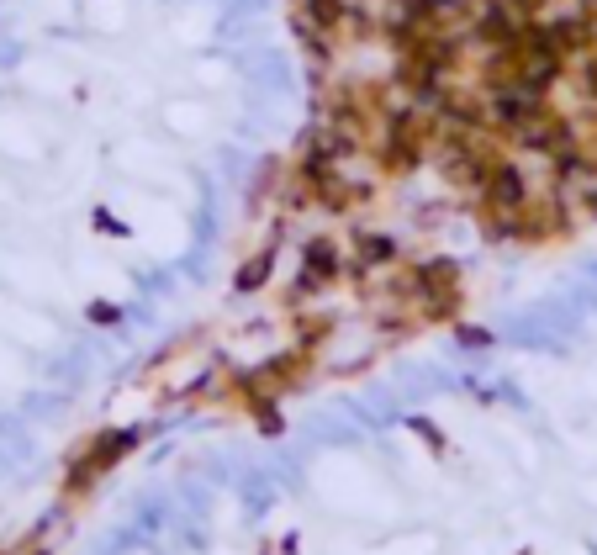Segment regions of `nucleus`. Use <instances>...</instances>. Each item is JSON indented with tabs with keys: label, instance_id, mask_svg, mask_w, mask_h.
Segmentation results:
<instances>
[{
	"label": "nucleus",
	"instance_id": "f257e3e1",
	"mask_svg": "<svg viewBox=\"0 0 597 555\" xmlns=\"http://www.w3.org/2000/svg\"><path fill=\"white\" fill-rule=\"evenodd\" d=\"M481 191H487V201H497V207H524V180H518L513 164H492Z\"/></svg>",
	"mask_w": 597,
	"mask_h": 555
},
{
	"label": "nucleus",
	"instance_id": "f03ea898",
	"mask_svg": "<svg viewBox=\"0 0 597 555\" xmlns=\"http://www.w3.org/2000/svg\"><path fill=\"white\" fill-rule=\"evenodd\" d=\"M587 90H592V96H597V64H587Z\"/></svg>",
	"mask_w": 597,
	"mask_h": 555
},
{
	"label": "nucleus",
	"instance_id": "7ed1b4c3",
	"mask_svg": "<svg viewBox=\"0 0 597 555\" xmlns=\"http://www.w3.org/2000/svg\"><path fill=\"white\" fill-rule=\"evenodd\" d=\"M592 207H597V201H592Z\"/></svg>",
	"mask_w": 597,
	"mask_h": 555
}]
</instances>
